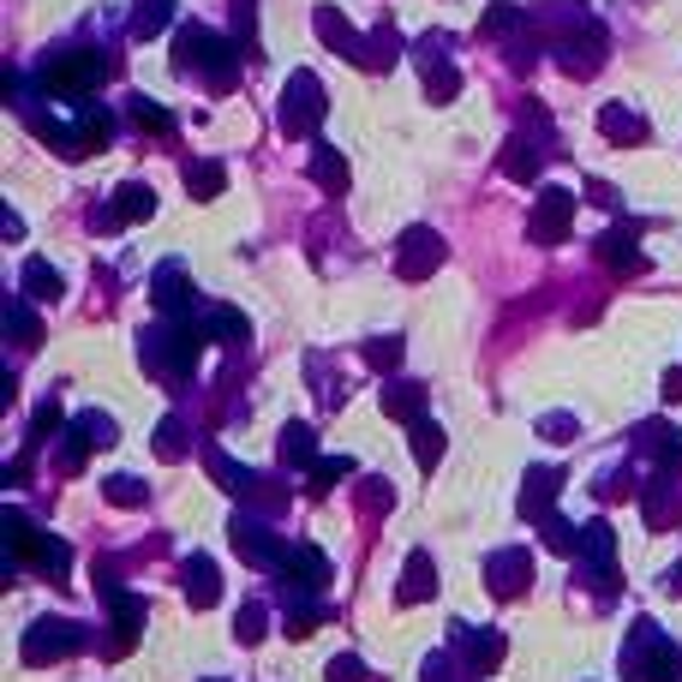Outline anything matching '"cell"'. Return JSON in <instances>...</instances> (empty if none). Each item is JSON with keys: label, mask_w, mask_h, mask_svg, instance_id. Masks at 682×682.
<instances>
[{"label": "cell", "mask_w": 682, "mask_h": 682, "mask_svg": "<svg viewBox=\"0 0 682 682\" xmlns=\"http://www.w3.org/2000/svg\"><path fill=\"white\" fill-rule=\"evenodd\" d=\"M204 341H210V330H204V318H162L151 335L138 341V360L144 372L162 378V383H180L198 372V353Z\"/></svg>", "instance_id": "obj_1"}, {"label": "cell", "mask_w": 682, "mask_h": 682, "mask_svg": "<svg viewBox=\"0 0 682 682\" xmlns=\"http://www.w3.org/2000/svg\"><path fill=\"white\" fill-rule=\"evenodd\" d=\"M174 66H192V72H204V84H210L216 96H228L234 91V72H240V54L228 49L221 37L210 31H186L180 42H174Z\"/></svg>", "instance_id": "obj_2"}, {"label": "cell", "mask_w": 682, "mask_h": 682, "mask_svg": "<svg viewBox=\"0 0 682 682\" xmlns=\"http://www.w3.org/2000/svg\"><path fill=\"white\" fill-rule=\"evenodd\" d=\"M622 671L629 682H682V652L652 622H634V647L622 652Z\"/></svg>", "instance_id": "obj_3"}, {"label": "cell", "mask_w": 682, "mask_h": 682, "mask_svg": "<svg viewBox=\"0 0 682 682\" xmlns=\"http://www.w3.org/2000/svg\"><path fill=\"white\" fill-rule=\"evenodd\" d=\"M102 79H108V54L102 49H72V54H54V61L42 66V84H49L54 96H91Z\"/></svg>", "instance_id": "obj_4"}, {"label": "cell", "mask_w": 682, "mask_h": 682, "mask_svg": "<svg viewBox=\"0 0 682 682\" xmlns=\"http://www.w3.org/2000/svg\"><path fill=\"white\" fill-rule=\"evenodd\" d=\"M108 121H114L108 108H79L72 121H42L37 132H42V138H49L61 156H91V151H102V144H108Z\"/></svg>", "instance_id": "obj_5"}, {"label": "cell", "mask_w": 682, "mask_h": 682, "mask_svg": "<svg viewBox=\"0 0 682 682\" xmlns=\"http://www.w3.org/2000/svg\"><path fill=\"white\" fill-rule=\"evenodd\" d=\"M276 114H281V132H288V138H311L318 121H323V84L311 79V72H293L288 91L276 102Z\"/></svg>", "instance_id": "obj_6"}, {"label": "cell", "mask_w": 682, "mask_h": 682, "mask_svg": "<svg viewBox=\"0 0 682 682\" xmlns=\"http://www.w3.org/2000/svg\"><path fill=\"white\" fill-rule=\"evenodd\" d=\"M84 647V629L79 622H66V617H37L31 629H24V664H61L72 659V652Z\"/></svg>", "instance_id": "obj_7"}, {"label": "cell", "mask_w": 682, "mask_h": 682, "mask_svg": "<svg viewBox=\"0 0 682 682\" xmlns=\"http://www.w3.org/2000/svg\"><path fill=\"white\" fill-rule=\"evenodd\" d=\"M569 228H575V192H569V186H545L539 204H533L527 234H533L539 246H562V240H569Z\"/></svg>", "instance_id": "obj_8"}, {"label": "cell", "mask_w": 682, "mask_h": 682, "mask_svg": "<svg viewBox=\"0 0 682 682\" xmlns=\"http://www.w3.org/2000/svg\"><path fill=\"white\" fill-rule=\"evenodd\" d=\"M443 258H450L443 234H432V228H407L402 246H395V276H402V281H425Z\"/></svg>", "instance_id": "obj_9"}, {"label": "cell", "mask_w": 682, "mask_h": 682, "mask_svg": "<svg viewBox=\"0 0 682 682\" xmlns=\"http://www.w3.org/2000/svg\"><path fill=\"white\" fill-rule=\"evenodd\" d=\"M228 539H234V551H240L251 569H281V562H288V545H281L264 521H251V515H234Z\"/></svg>", "instance_id": "obj_10"}, {"label": "cell", "mask_w": 682, "mask_h": 682, "mask_svg": "<svg viewBox=\"0 0 682 682\" xmlns=\"http://www.w3.org/2000/svg\"><path fill=\"white\" fill-rule=\"evenodd\" d=\"M604 54H611V37H604V24H581L575 37L557 42V61L575 72V79H592V72L604 66Z\"/></svg>", "instance_id": "obj_11"}, {"label": "cell", "mask_w": 682, "mask_h": 682, "mask_svg": "<svg viewBox=\"0 0 682 682\" xmlns=\"http://www.w3.org/2000/svg\"><path fill=\"white\" fill-rule=\"evenodd\" d=\"M592 569V581H599V592H611L617 587V575H611V557H617V533L604 527V521H587L581 527V551H575Z\"/></svg>", "instance_id": "obj_12"}, {"label": "cell", "mask_w": 682, "mask_h": 682, "mask_svg": "<svg viewBox=\"0 0 682 682\" xmlns=\"http://www.w3.org/2000/svg\"><path fill=\"white\" fill-rule=\"evenodd\" d=\"M485 581H492L497 599H521V592L533 587V557L527 551H492V562H485Z\"/></svg>", "instance_id": "obj_13"}, {"label": "cell", "mask_w": 682, "mask_h": 682, "mask_svg": "<svg viewBox=\"0 0 682 682\" xmlns=\"http://www.w3.org/2000/svg\"><path fill=\"white\" fill-rule=\"evenodd\" d=\"M151 300L162 318H192V281L180 264H162V270L151 276Z\"/></svg>", "instance_id": "obj_14"}, {"label": "cell", "mask_w": 682, "mask_h": 682, "mask_svg": "<svg viewBox=\"0 0 682 682\" xmlns=\"http://www.w3.org/2000/svg\"><path fill=\"white\" fill-rule=\"evenodd\" d=\"M281 575H288V592H318L330 581V557H323L318 545H293L288 562H281Z\"/></svg>", "instance_id": "obj_15"}, {"label": "cell", "mask_w": 682, "mask_h": 682, "mask_svg": "<svg viewBox=\"0 0 682 682\" xmlns=\"http://www.w3.org/2000/svg\"><path fill=\"white\" fill-rule=\"evenodd\" d=\"M455 641H462V659H467L473 676H492L497 664H503V634H497V629H479V634H473L467 622H455Z\"/></svg>", "instance_id": "obj_16"}, {"label": "cell", "mask_w": 682, "mask_h": 682, "mask_svg": "<svg viewBox=\"0 0 682 682\" xmlns=\"http://www.w3.org/2000/svg\"><path fill=\"white\" fill-rule=\"evenodd\" d=\"M420 66H425V96H432V102H455V96H462V72L450 66L443 42H425V49H420Z\"/></svg>", "instance_id": "obj_17"}, {"label": "cell", "mask_w": 682, "mask_h": 682, "mask_svg": "<svg viewBox=\"0 0 682 682\" xmlns=\"http://www.w3.org/2000/svg\"><path fill=\"white\" fill-rule=\"evenodd\" d=\"M634 450H647V455H652V462H659L664 473L682 467V432H676V425H664V420L634 425Z\"/></svg>", "instance_id": "obj_18"}, {"label": "cell", "mask_w": 682, "mask_h": 682, "mask_svg": "<svg viewBox=\"0 0 682 682\" xmlns=\"http://www.w3.org/2000/svg\"><path fill=\"white\" fill-rule=\"evenodd\" d=\"M180 587H186L192 611H210V604L221 599V575H216V562H210V557H186V562H180Z\"/></svg>", "instance_id": "obj_19"}, {"label": "cell", "mask_w": 682, "mask_h": 682, "mask_svg": "<svg viewBox=\"0 0 682 682\" xmlns=\"http://www.w3.org/2000/svg\"><path fill=\"white\" fill-rule=\"evenodd\" d=\"M108 611H114V641H108V652L121 659V652H132V641H138V629H144V599H132V592L114 587L108 592Z\"/></svg>", "instance_id": "obj_20"}, {"label": "cell", "mask_w": 682, "mask_h": 682, "mask_svg": "<svg viewBox=\"0 0 682 682\" xmlns=\"http://www.w3.org/2000/svg\"><path fill=\"white\" fill-rule=\"evenodd\" d=\"M311 24H318V42H330V49H335V54H348V61H353V66H365V42H360V37H353V24H348V19H341V12H335V7H318V12H311Z\"/></svg>", "instance_id": "obj_21"}, {"label": "cell", "mask_w": 682, "mask_h": 682, "mask_svg": "<svg viewBox=\"0 0 682 682\" xmlns=\"http://www.w3.org/2000/svg\"><path fill=\"white\" fill-rule=\"evenodd\" d=\"M562 492V473L557 467H527V485H521V515L527 521H545L551 515V503Z\"/></svg>", "instance_id": "obj_22"}, {"label": "cell", "mask_w": 682, "mask_h": 682, "mask_svg": "<svg viewBox=\"0 0 682 682\" xmlns=\"http://www.w3.org/2000/svg\"><path fill=\"white\" fill-rule=\"evenodd\" d=\"M432 592H437V562H432V551H407V569H402L395 599H402V604H425Z\"/></svg>", "instance_id": "obj_23"}, {"label": "cell", "mask_w": 682, "mask_h": 682, "mask_svg": "<svg viewBox=\"0 0 682 682\" xmlns=\"http://www.w3.org/2000/svg\"><path fill=\"white\" fill-rule=\"evenodd\" d=\"M641 515H647V527H652V533L676 527V492H671V473H659V479H647V485H641Z\"/></svg>", "instance_id": "obj_24"}, {"label": "cell", "mask_w": 682, "mask_h": 682, "mask_svg": "<svg viewBox=\"0 0 682 682\" xmlns=\"http://www.w3.org/2000/svg\"><path fill=\"white\" fill-rule=\"evenodd\" d=\"M599 258L611 264L617 276H641L647 270V258H641V246H634V228H611L599 240Z\"/></svg>", "instance_id": "obj_25"}, {"label": "cell", "mask_w": 682, "mask_h": 682, "mask_svg": "<svg viewBox=\"0 0 682 682\" xmlns=\"http://www.w3.org/2000/svg\"><path fill=\"white\" fill-rule=\"evenodd\" d=\"M539 162H545V156H539V144H527V138H521V132H515V138H509V144H503V156H497V168H503V174H509V180H521V186H527V180H539Z\"/></svg>", "instance_id": "obj_26"}, {"label": "cell", "mask_w": 682, "mask_h": 682, "mask_svg": "<svg viewBox=\"0 0 682 682\" xmlns=\"http://www.w3.org/2000/svg\"><path fill=\"white\" fill-rule=\"evenodd\" d=\"M204 467H210V479L221 485V492H234V497H251V492H258V473H251V467H240V462H228V455H221V450H210V455H204Z\"/></svg>", "instance_id": "obj_27"}, {"label": "cell", "mask_w": 682, "mask_h": 682, "mask_svg": "<svg viewBox=\"0 0 682 682\" xmlns=\"http://www.w3.org/2000/svg\"><path fill=\"white\" fill-rule=\"evenodd\" d=\"M599 132L611 144H647V126H641V114L634 108H622V102H604V114H599Z\"/></svg>", "instance_id": "obj_28"}, {"label": "cell", "mask_w": 682, "mask_h": 682, "mask_svg": "<svg viewBox=\"0 0 682 682\" xmlns=\"http://www.w3.org/2000/svg\"><path fill=\"white\" fill-rule=\"evenodd\" d=\"M66 293V281H61V270L54 264H42V258H31L24 264V300H37V306H54Z\"/></svg>", "instance_id": "obj_29"}, {"label": "cell", "mask_w": 682, "mask_h": 682, "mask_svg": "<svg viewBox=\"0 0 682 682\" xmlns=\"http://www.w3.org/2000/svg\"><path fill=\"white\" fill-rule=\"evenodd\" d=\"M420 407H425V390H420V383H390V390H383V413H390V420H402L407 432L425 420Z\"/></svg>", "instance_id": "obj_30"}, {"label": "cell", "mask_w": 682, "mask_h": 682, "mask_svg": "<svg viewBox=\"0 0 682 682\" xmlns=\"http://www.w3.org/2000/svg\"><path fill=\"white\" fill-rule=\"evenodd\" d=\"M174 19V0H132V37L138 42H156Z\"/></svg>", "instance_id": "obj_31"}, {"label": "cell", "mask_w": 682, "mask_h": 682, "mask_svg": "<svg viewBox=\"0 0 682 682\" xmlns=\"http://www.w3.org/2000/svg\"><path fill=\"white\" fill-rule=\"evenodd\" d=\"M281 462H288V467H318V437H311V425H300V420H293V425H281Z\"/></svg>", "instance_id": "obj_32"}, {"label": "cell", "mask_w": 682, "mask_h": 682, "mask_svg": "<svg viewBox=\"0 0 682 682\" xmlns=\"http://www.w3.org/2000/svg\"><path fill=\"white\" fill-rule=\"evenodd\" d=\"M311 180H318L323 192H348V162H341V151L318 144V151H311Z\"/></svg>", "instance_id": "obj_33"}, {"label": "cell", "mask_w": 682, "mask_h": 682, "mask_svg": "<svg viewBox=\"0 0 682 682\" xmlns=\"http://www.w3.org/2000/svg\"><path fill=\"white\" fill-rule=\"evenodd\" d=\"M114 210H121L126 221H151L156 216V192L144 186V180H126L121 192H114Z\"/></svg>", "instance_id": "obj_34"}, {"label": "cell", "mask_w": 682, "mask_h": 682, "mask_svg": "<svg viewBox=\"0 0 682 682\" xmlns=\"http://www.w3.org/2000/svg\"><path fill=\"white\" fill-rule=\"evenodd\" d=\"M221 186H228V174H221V162H192L186 168V192L198 204H210V198H221Z\"/></svg>", "instance_id": "obj_35"}, {"label": "cell", "mask_w": 682, "mask_h": 682, "mask_svg": "<svg viewBox=\"0 0 682 682\" xmlns=\"http://www.w3.org/2000/svg\"><path fill=\"white\" fill-rule=\"evenodd\" d=\"M204 330H210L216 341H234V348H240V341L251 335V323L234 306H210V311H204Z\"/></svg>", "instance_id": "obj_36"}, {"label": "cell", "mask_w": 682, "mask_h": 682, "mask_svg": "<svg viewBox=\"0 0 682 682\" xmlns=\"http://www.w3.org/2000/svg\"><path fill=\"white\" fill-rule=\"evenodd\" d=\"M7 335L19 341V348H37V341H42V323H37L31 300H12V306H7Z\"/></svg>", "instance_id": "obj_37"}, {"label": "cell", "mask_w": 682, "mask_h": 682, "mask_svg": "<svg viewBox=\"0 0 682 682\" xmlns=\"http://www.w3.org/2000/svg\"><path fill=\"white\" fill-rule=\"evenodd\" d=\"M341 479H353V462H348V455H318V467H311V497L335 492Z\"/></svg>", "instance_id": "obj_38"}, {"label": "cell", "mask_w": 682, "mask_h": 682, "mask_svg": "<svg viewBox=\"0 0 682 682\" xmlns=\"http://www.w3.org/2000/svg\"><path fill=\"white\" fill-rule=\"evenodd\" d=\"M413 462H420L425 473H432V467L443 462V425H432V420L413 425Z\"/></svg>", "instance_id": "obj_39"}, {"label": "cell", "mask_w": 682, "mask_h": 682, "mask_svg": "<svg viewBox=\"0 0 682 682\" xmlns=\"http://www.w3.org/2000/svg\"><path fill=\"white\" fill-rule=\"evenodd\" d=\"M102 497L114 503V509H144V479H132V473H114V479H102Z\"/></svg>", "instance_id": "obj_40"}, {"label": "cell", "mask_w": 682, "mask_h": 682, "mask_svg": "<svg viewBox=\"0 0 682 682\" xmlns=\"http://www.w3.org/2000/svg\"><path fill=\"white\" fill-rule=\"evenodd\" d=\"M186 420H180V413H168V420H162L156 425V455H162V462H180V455H186Z\"/></svg>", "instance_id": "obj_41"}, {"label": "cell", "mask_w": 682, "mask_h": 682, "mask_svg": "<svg viewBox=\"0 0 682 682\" xmlns=\"http://www.w3.org/2000/svg\"><path fill=\"white\" fill-rule=\"evenodd\" d=\"M318 622H323V604L318 599H306V592H300V599H288V634H293V641H306Z\"/></svg>", "instance_id": "obj_42"}, {"label": "cell", "mask_w": 682, "mask_h": 682, "mask_svg": "<svg viewBox=\"0 0 682 682\" xmlns=\"http://www.w3.org/2000/svg\"><path fill=\"white\" fill-rule=\"evenodd\" d=\"M72 432H79L84 443H91V450H108V443L121 437V432H114V420H108V413H79V420H72Z\"/></svg>", "instance_id": "obj_43"}, {"label": "cell", "mask_w": 682, "mask_h": 682, "mask_svg": "<svg viewBox=\"0 0 682 682\" xmlns=\"http://www.w3.org/2000/svg\"><path fill=\"white\" fill-rule=\"evenodd\" d=\"M264 629H270V611H264V604H240V617H234V641H240V647H258Z\"/></svg>", "instance_id": "obj_44"}, {"label": "cell", "mask_w": 682, "mask_h": 682, "mask_svg": "<svg viewBox=\"0 0 682 682\" xmlns=\"http://www.w3.org/2000/svg\"><path fill=\"white\" fill-rule=\"evenodd\" d=\"M37 569L49 575V581H66V569H72L66 545H61V539H49V533H42V545H37Z\"/></svg>", "instance_id": "obj_45"}, {"label": "cell", "mask_w": 682, "mask_h": 682, "mask_svg": "<svg viewBox=\"0 0 682 682\" xmlns=\"http://www.w3.org/2000/svg\"><path fill=\"white\" fill-rule=\"evenodd\" d=\"M545 545H551V551H562V557H575V551H581V533H575L569 521H562V515H545Z\"/></svg>", "instance_id": "obj_46"}, {"label": "cell", "mask_w": 682, "mask_h": 682, "mask_svg": "<svg viewBox=\"0 0 682 682\" xmlns=\"http://www.w3.org/2000/svg\"><path fill=\"white\" fill-rule=\"evenodd\" d=\"M126 114L138 121V132H156V138H168V126H174V121H168V108H156V102H144V96H132V108H126Z\"/></svg>", "instance_id": "obj_47"}, {"label": "cell", "mask_w": 682, "mask_h": 682, "mask_svg": "<svg viewBox=\"0 0 682 682\" xmlns=\"http://www.w3.org/2000/svg\"><path fill=\"white\" fill-rule=\"evenodd\" d=\"M395 54H402V37H395V31H378L372 42H365V72H383Z\"/></svg>", "instance_id": "obj_48"}, {"label": "cell", "mask_w": 682, "mask_h": 682, "mask_svg": "<svg viewBox=\"0 0 682 682\" xmlns=\"http://www.w3.org/2000/svg\"><path fill=\"white\" fill-rule=\"evenodd\" d=\"M539 437H545V443H575V437H581V425H575V413H545V420H539Z\"/></svg>", "instance_id": "obj_49"}, {"label": "cell", "mask_w": 682, "mask_h": 682, "mask_svg": "<svg viewBox=\"0 0 682 682\" xmlns=\"http://www.w3.org/2000/svg\"><path fill=\"white\" fill-rule=\"evenodd\" d=\"M365 360L378 365V372H390V365H402V335H383V341H365Z\"/></svg>", "instance_id": "obj_50"}, {"label": "cell", "mask_w": 682, "mask_h": 682, "mask_svg": "<svg viewBox=\"0 0 682 682\" xmlns=\"http://www.w3.org/2000/svg\"><path fill=\"white\" fill-rule=\"evenodd\" d=\"M323 682H365V664L353 659V652H341V659L323 664Z\"/></svg>", "instance_id": "obj_51"}, {"label": "cell", "mask_w": 682, "mask_h": 682, "mask_svg": "<svg viewBox=\"0 0 682 682\" xmlns=\"http://www.w3.org/2000/svg\"><path fill=\"white\" fill-rule=\"evenodd\" d=\"M360 503H365V509H383V515H390V503H395V492H390V479H360Z\"/></svg>", "instance_id": "obj_52"}, {"label": "cell", "mask_w": 682, "mask_h": 682, "mask_svg": "<svg viewBox=\"0 0 682 682\" xmlns=\"http://www.w3.org/2000/svg\"><path fill=\"white\" fill-rule=\"evenodd\" d=\"M84 455H91V443L72 432V437H66V450H61V473H79V467H84Z\"/></svg>", "instance_id": "obj_53"}, {"label": "cell", "mask_w": 682, "mask_h": 682, "mask_svg": "<svg viewBox=\"0 0 682 682\" xmlns=\"http://www.w3.org/2000/svg\"><path fill=\"white\" fill-rule=\"evenodd\" d=\"M31 432H37V437L61 432V407H54V402H42V407H37V420H31Z\"/></svg>", "instance_id": "obj_54"}, {"label": "cell", "mask_w": 682, "mask_h": 682, "mask_svg": "<svg viewBox=\"0 0 682 682\" xmlns=\"http://www.w3.org/2000/svg\"><path fill=\"white\" fill-rule=\"evenodd\" d=\"M629 492H634L629 473H604V479H599V497H629Z\"/></svg>", "instance_id": "obj_55"}, {"label": "cell", "mask_w": 682, "mask_h": 682, "mask_svg": "<svg viewBox=\"0 0 682 682\" xmlns=\"http://www.w3.org/2000/svg\"><path fill=\"white\" fill-rule=\"evenodd\" d=\"M91 228H96V234H114V228H126V216L114 210V204H102V210L91 216Z\"/></svg>", "instance_id": "obj_56"}, {"label": "cell", "mask_w": 682, "mask_h": 682, "mask_svg": "<svg viewBox=\"0 0 682 682\" xmlns=\"http://www.w3.org/2000/svg\"><path fill=\"white\" fill-rule=\"evenodd\" d=\"M664 402H682V365H676V372H664Z\"/></svg>", "instance_id": "obj_57"}, {"label": "cell", "mask_w": 682, "mask_h": 682, "mask_svg": "<svg viewBox=\"0 0 682 682\" xmlns=\"http://www.w3.org/2000/svg\"><path fill=\"white\" fill-rule=\"evenodd\" d=\"M425 682H450V659H425Z\"/></svg>", "instance_id": "obj_58"}]
</instances>
